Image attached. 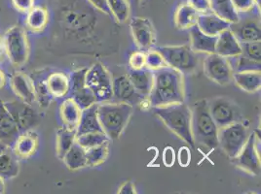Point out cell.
<instances>
[{"label": "cell", "instance_id": "6da1fadb", "mask_svg": "<svg viewBox=\"0 0 261 194\" xmlns=\"http://www.w3.org/2000/svg\"><path fill=\"white\" fill-rule=\"evenodd\" d=\"M147 98L151 108L185 102L184 74L170 66L153 71L152 88Z\"/></svg>", "mask_w": 261, "mask_h": 194}, {"label": "cell", "instance_id": "7a4b0ae2", "mask_svg": "<svg viewBox=\"0 0 261 194\" xmlns=\"http://www.w3.org/2000/svg\"><path fill=\"white\" fill-rule=\"evenodd\" d=\"M191 131L195 144L208 150L218 147V127L211 116L207 100L196 101L191 108Z\"/></svg>", "mask_w": 261, "mask_h": 194}, {"label": "cell", "instance_id": "3957f363", "mask_svg": "<svg viewBox=\"0 0 261 194\" xmlns=\"http://www.w3.org/2000/svg\"><path fill=\"white\" fill-rule=\"evenodd\" d=\"M152 109L153 113L169 130L186 144H189L191 148L195 149V142L191 131V109L185 102Z\"/></svg>", "mask_w": 261, "mask_h": 194}, {"label": "cell", "instance_id": "277c9868", "mask_svg": "<svg viewBox=\"0 0 261 194\" xmlns=\"http://www.w3.org/2000/svg\"><path fill=\"white\" fill-rule=\"evenodd\" d=\"M134 107L122 102L98 103V117L103 132L110 140L118 139L128 125Z\"/></svg>", "mask_w": 261, "mask_h": 194}, {"label": "cell", "instance_id": "5b68a950", "mask_svg": "<svg viewBox=\"0 0 261 194\" xmlns=\"http://www.w3.org/2000/svg\"><path fill=\"white\" fill-rule=\"evenodd\" d=\"M163 55L168 66L185 74L194 73L199 66V56L190 45L182 46H167L155 48Z\"/></svg>", "mask_w": 261, "mask_h": 194}, {"label": "cell", "instance_id": "8992f818", "mask_svg": "<svg viewBox=\"0 0 261 194\" xmlns=\"http://www.w3.org/2000/svg\"><path fill=\"white\" fill-rule=\"evenodd\" d=\"M250 134L249 128L242 121L233 122L218 130V147L233 159L246 145Z\"/></svg>", "mask_w": 261, "mask_h": 194}, {"label": "cell", "instance_id": "52a82bcc", "mask_svg": "<svg viewBox=\"0 0 261 194\" xmlns=\"http://www.w3.org/2000/svg\"><path fill=\"white\" fill-rule=\"evenodd\" d=\"M85 83L96 97L97 103L112 100V78L101 63L97 62L87 68Z\"/></svg>", "mask_w": 261, "mask_h": 194}, {"label": "cell", "instance_id": "ba28073f", "mask_svg": "<svg viewBox=\"0 0 261 194\" xmlns=\"http://www.w3.org/2000/svg\"><path fill=\"white\" fill-rule=\"evenodd\" d=\"M5 52L12 63L21 66L27 62L30 54V47L27 34L21 26H13L4 37Z\"/></svg>", "mask_w": 261, "mask_h": 194}, {"label": "cell", "instance_id": "9c48e42d", "mask_svg": "<svg viewBox=\"0 0 261 194\" xmlns=\"http://www.w3.org/2000/svg\"><path fill=\"white\" fill-rule=\"evenodd\" d=\"M207 105L218 130L233 122L242 121V114L238 105L227 97H216L207 100Z\"/></svg>", "mask_w": 261, "mask_h": 194}, {"label": "cell", "instance_id": "30bf717a", "mask_svg": "<svg viewBox=\"0 0 261 194\" xmlns=\"http://www.w3.org/2000/svg\"><path fill=\"white\" fill-rule=\"evenodd\" d=\"M204 71L210 80L220 86L229 85L233 81V68L228 58L219 54H207L204 61Z\"/></svg>", "mask_w": 261, "mask_h": 194}, {"label": "cell", "instance_id": "8fae6325", "mask_svg": "<svg viewBox=\"0 0 261 194\" xmlns=\"http://www.w3.org/2000/svg\"><path fill=\"white\" fill-rule=\"evenodd\" d=\"M233 160L245 172L253 176L260 174V155L257 149V136L255 133L250 134L246 145Z\"/></svg>", "mask_w": 261, "mask_h": 194}, {"label": "cell", "instance_id": "7c38bea8", "mask_svg": "<svg viewBox=\"0 0 261 194\" xmlns=\"http://www.w3.org/2000/svg\"><path fill=\"white\" fill-rule=\"evenodd\" d=\"M130 31L136 45L141 51H148L156 41V33L152 22L146 18L136 17L130 20Z\"/></svg>", "mask_w": 261, "mask_h": 194}, {"label": "cell", "instance_id": "4fadbf2b", "mask_svg": "<svg viewBox=\"0 0 261 194\" xmlns=\"http://www.w3.org/2000/svg\"><path fill=\"white\" fill-rule=\"evenodd\" d=\"M87 68L79 69L70 75V94L71 98L76 102L81 109L88 108L91 105L97 103L96 97L89 89L85 83Z\"/></svg>", "mask_w": 261, "mask_h": 194}, {"label": "cell", "instance_id": "5bb4252c", "mask_svg": "<svg viewBox=\"0 0 261 194\" xmlns=\"http://www.w3.org/2000/svg\"><path fill=\"white\" fill-rule=\"evenodd\" d=\"M20 132L32 130L38 123V117L31 105L21 101L4 102Z\"/></svg>", "mask_w": 261, "mask_h": 194}, {"label": "cell", "instance_id": "9a60e30c", "mask_svg": "<svg viewBox=\"0 0 261 194\" xmlns=\"http://www.w3.org/2000/svg\"><path fill=\"white\" fill-rule=\"evenodd\" d=\"M145 97L141 95L127 75H121L112 79V100L130 104L133 107L140 105Z\"/></svg>", "mask_w": 261, "mask_h": 194}, {"label": "cell", "instance_id": "2e32d148", "mask_svg": "<svg viewBox=\"0 0 261 194\" xmlns=\"http://www.w3.org/2000/svg\"><path fill=\"white\" fill-rule=\"evenodd\" d=\"M229 28L240 43L260 41V23L255 20H239L235 23H231Z\"/></svg>", "mask_w": 261, "mask_h": 194}, {"label": "cell", "instance_id": "e0dca14e", "mask_svg": "<svg viewBox=\"0 0 261 194\" xmlns=\"http://www.w3.org/2000/svg\"><path fill=\"white\" fill-rule=\"evenodd\" d=\"M20 130L12 118L4 102L0 99V142L13 147L14 143L20 135Z\"/></svg>", "mask_w": 261, "mask_h": 194}, {"label": "cell", "instance_id": "ac0fdd59", "mask_svg": "<svg viewBox=\"0 0 261 194\" xmlns=\"http://www.w3.org/2000/svg\"><path fill=\"white\" fill-rule=\"evenodd\" d=\"M216 54L226 58L236 57L242 54L241 43L230 28L218 34L216 44Z\"/></svg>", "mask_w": 261, "mask_h": 194}, {"label": "cell", "instance_id": "d6986e66", "mask_svg": "<svg viewBox=\"0 0 261 194\" xmlns=\"http://www.w3.org/2000/svg\"><path fill=\"white\" fill-rule=\"evenodd\" d=\"M230 24V22L222 20L213 12L199 14L197 20V26L199 29L211 36H218L219 33L229 28Z\"/></svg>", "mask_w": 261, "mask_h": 194}, {"label": "cell", "instance_id": "ffe728a7", "mask_svg": "<svg viewBox=\"0 0 261 194\" xmlns=\"http://www.w3.org/2000/svg\"><path fill=\"white\" fill-rule=\"evenodd\" d=\"M191 44L190 47L195 53H205V54H215L216 53V44L218 36H211L202 33L197 24L189 29Z\"/></svg>", "mask_w": 261, "mask_h": 194}, {"label": "cell", "instance_id": "44dd1931", "mask_svg": "<svg viewBox=\"0 0 261 194\" xmlns=\"http://www.w3.org/2000/svg\"><path fill=\"white\" fill-rule=\"evenodd\" d=\"M11 86L15 93L22 102L32 105L36 100L35 88L32 80L22 73H16L12 77Z\"/></svg>", "mask_w": 261, "mask_h": 194}, {"label": "cell", "instance_id": "7402d4cb", "mask_svg": "<svg viewBox=\"0 0 261 194\" xmlns=\"http://www.w3.org/2000/svg\"><path fill=\"white\" fill-rule=\"evenodd\" d=\"M91 132H103L98 120V103L82 110L80 121L76 128V136Z\"/></svg>", "mask_w": 261, "mask_h": 194}, {"label": "cell", "instance_id": "603a6c76", "mask_svg": "<svg viewBox=\"0 0 261 194\" xmlns=\"http://www.w3.org/2000/svg\"><path fill=\"white\" fill-rule=\"evenodd\" d=\"M38 147V136L32 130L20 133L13 145V150L18 157H30L35 153Z\"/></svg>", "mask_w": 261, "mask_h": 194}, {"label": "cell", "instance_id": "cb8c5ba5", "mask_svg": "<svg viewBox=\"0 0 261 194\" xmlns=\"http://www.w3.org/2000/svg\"><path fill=\"white\" fill-rule=\"evenodd\" d=\"M82 114V109L71 98H66L60 107V116L65 128L76 131Z\"/></svg>", "mask_w": 261, "mask_h": 194}, {"label": "cell", "instance_id": "d4e9b609", "mask_svg": "<svg viewBox=\"0 0 261 194\" xmlns=\"http://www.w3.org/2000/svg\"><path fill=\"white\" fill-rule=\"evenodd\" d=\"M128 76L132 85L136 88V90L145 98L150 94L153 85V71L143 68L140 70H132L129 69Z\"/></svg>", "mask_w": 261, "mask_h": 194}, {"label": "cell", "instance_id": "484cf974", "mask_svg": "<svg viewBox=\"0 0 261 194\" xmlns=\"http://www.w3.org/2000/svg\"><path fill=\"white\" fill-rule=\"evenodd\" d=\"M20 164L18 155L12 147H8L0 153V177L3 180H8L18 176Z\"/></svg>", "mask_w": 261, "mask_h": 194}, {"label": "cell", "instance_id": "4316f807", "mask_svg": "<svg viewBox=\"0 0 261 194\" xmlns=\"http://www.w3.org/2000/svg\"><path fill=\"white\" fill-rule=\"evenodd\" d=\"M233 81L244 91L255 92L261 87L260 71H236L233 73Z\"/></svg>", "mask_w": 261, "mask_h": 194}, {"label": "cell", "instance_id": "83f0119b", "mask_svg": "<svg viewBox=\"0 0 261 194\" xmlns=\"http://www.w3.org/2000/svg\"><path fill=\"white\" fill-rule=\"evenodd\" d=\"M45 81L52 97L63 98L66 96L70 90L69 77L63 72H54L48 76Z\"/></svg>", "mask_w": 261, "mask_h": 194}, {"label": "cell", "instance_id": "f1b7e54d", "mask_svg": "<svg viewBox=\"0 0 261 194\" xmlns=\"http://www.w3.org/2000/svg\"><path fill=\"white\" fill-rule=\"evenodd\" d=\"M211 11L222 20L235 23L240 20L239 13L236 11L231 0H208Z\"/></svg>", "mask_w": 261, "mask_h": 194}, {"label": "cell", "instance_id": "f546056e", "mask_svg": "<svg viewBox=\"0 0 261 194\" xmlns=\"http://www.w3.org/2000/svg\"><path fill=\"white\" fill-rule=\"evenodd\" d=\"M199 13L190 4L180 5L174 15V23L178 29H190L197 24Z\"/></svg>", "mask_w": 261, "mask_h": 194}, {"label": "cell", "instance_id": "4dcf8cb0", "mask_svg": "<svg viewBox=\"0 0 261 194\" xmlns=\"http://www.w3.org/2000/svg\"><path fill=\"white\" fill-rule=\"evenodd\" d=\"M63 160L69 170H78L87 167L86 150L74 142L71 148L66 151Z\"/></svg>", "mask_w": 261, "mask_h": 194}, {"label": "cell", "instance_id": "1f68e13d", "mask_svg": "<svg viewBox=\"0 0 261 194\" xmlns=\"http://www.w3.org/2000/svg\"><path fill=\"white\" fill-rule=\"evenodd\" d=\"M48 22L49 14L43 7H33L28 12L27 25L33 31H42Z\"/></svg>", "mask_w": 261, "mask_h": 194}, {"label": "cell", "instance_id": "d6a6232c", "mask_svg": "<svg viewBox=\"0 0 261 194\" xmlns=\"http://www.w3.org/2000/svg\"><path fill=\"white\" fill-rule=\"evenodd\" d=\"M76 139V131L62 127L57 133V155L63 159L66 151L74 144Z\"/></svg>", "mask_w": 261, "mask_h": 194}, {"label": "cell", "instance_id": "836d02e7", "mask_svg": "<svg viewBox=\"0 0 261 194\" xmlns=\"http://www.w3.org/2000/svg\"><path fill=\"white\" fill-rule=\"evenodd\" d=\"M107 3L110 15L119 23H123L129 19L130 14L129 0H107Z\"/></svg>", "mask_w": 261, "mask_h": 194}, {"label": "cell", "instance_id": "e575fe53", "mask_svg": "<svg viewBox=\"0 0 261 194\" xmlns=\"http://www.w3.org/2000/svg\"><path fill=\"white\" fill-rule=\"evenodd\" d=\"M109 142L98 145L96 147L90 148L86 150V159H87V166L89 167H96L108 159L109 157Z\"/></svg>", "mask_w": 261, "mask_h": 194}, {"label": "cell", "instance_id": "d590c367", "mask_svg": "<svg viewBox=\"0 0 261 194\" xmlns=\"http://www.w3.org/2000/svg\"><path fill=\"white\" fill-rule=\"evenodd\" d=\"M110 139L105 132H91L76 136L75 142L85 150L109 142Z\"/></svg>", "mask_w": 261, "mask_h": 194}, {"label": "cell", "instance_id": "8d00e7d4", "mask_svg": "<svg viewBox=\"0 0 261 194\" xmlns=\"http://www.w3.org/2000/svg\"><path fill=\"white\" fill-rule=\"evenodd\" d=\"M145 66L147 69L155 71L160 68H163L165 66H168L163 55L160 54L155 48L146 51V59H145Z\"/></svg>", "mask_w": 261, "mask_h": 194}, {"label": "cell", "instance_id": "74e56055", "mask_svg": "<svg viewBox=\"0 0 261 194\" xmlns=\"http://www.w3.org/2000/svg\"><path fill=\"white\" fill-rule=\"evenodd\" d=\"M242 54L244 56L250 58L255 62H260L261 60V42L252 41L247 43H241Z\"/></svg>", "mask_w": 261, "mask_h": 194}, {"label": "cell", "instance_id": "f35d334b", "mask_svg": "<svg viewBox=\"0 0 261 194\" xmlns=\"http://www.w3.org/2000/svg\"><path fill=\"white\" fill-rule=\"evenodd\" d=\"M35 88V94H36V99H38L40 106L42 107H48V105L51 102V97L48 87L46 86V81H43L37 85L34 86Z\"/></svg>", "mask_w": 261, "mask_h": 194}, {"label": "cell", "instance_id": "ab89813d", "mask_svg": "<svg viewBox=\"0 0 261 194\" xmlns=\"http://www.w3.org/2000/svg\"><path fill=\"white\" fill-rule=\"evenodd\" d=\"M146 59V52L144 51H137L130 54L129 57V67L132 70H140L146 68L145 66Z\"/></svg>", "mask_w": 261, "mask_h": 194}, {"label": "cell", "instance_id": "60d3db41", "mask_svg": "<svg viewBox=\"0 0 261 194\" xmlns=\"http://www.w3.org/2000/svg\"><path fill=\"white\" fill-rule=\"evenodd\" d=\"M238 57V63H237V71H250V70H258L260 71V62H255L250 58L244 56L243 54H240Z\"/></svg>", "mask_w": 261, "mask_h": 194}, {"label": "cell", "instance_id": "b9f144b4", "mask_svg": "<svg viewBox=\"0 0 261 194\" xmlns=\"http://www.w3.org/2000/svg\"><path fill=\"white\" fill-rule=\"evenodd\" d=\"M231 2L238 13H250L257 5L256 0H231Z\"/></svg>", "mask_w": 261, "mask_h": 194}, {"label": "cell", "instance_id": "7bdbcfd3", "mask_svg": "<svg viewBox=\"0 0 261 194\" xmlns=\"http://www.w3.org/2000/svg\"><path fill=\"white\" fill-rule=\"evenodd\" d=\"M188 4H190L199 14L212 12L208 0H188Z\"/></svg>", "mask_w": 261, "mask_h": 194}, {"label": "cell", "instance_id": "ee69618b", "mask_svg": "<svg viewBox=\"0 0 261 194\" xmlns=\"http://www.w3.org/2000/svg\"><path fill=\"white\" fill-rule=\"evenodd\" d=\"M14 7L18 11L28 13L34 7V0H12Z\"/></svg>", "mask_w": 261, "mask_h": 194}, {"label": "cell", "instance_id": "f6af8a7d", "mask_svg": "<svg viewBox=\"0 0 261 194\" xmlns=\"http://www.w3.org/2000/svg\"><path fill=\"white\" fill-rule=\"evenodd\" d=\"M191 160V154H190V150L187 147H182L179 149L178 151V162L181 166L186 167L189 165Z\"/></svg>", "mask_w": 261, "mask_h": 194}, {"label": "cell", "instance_id": "bcb514c9", "mask_svg": "<svg viewBox=\"0 0 261 194\" xmlns=\"http://www.w3.org/2000/svg\"><path fill=\"white\" fill-rule=\"evenodd\" d=\"M175 160V156H174V151L173 148L168 147L164 150L163 153V162L164 164L168 167H171L174 163Z\"/></svg>", "mask_w": 261, "mask_h": 194}, {"label": "cell", "instance_id": "7dc6e473", "mask_svg": "<svg viewBox=\"0 0 261 194\" xmlns=\"http://www.w3.org/2000/svg\"><path fill=\"white\" fill-rule=\"evenodd\" d=\"M119 194H136L137 190H136V186L134 183L132 182H126L123 183L120 186L119 190H118Z\"/></svg>", "mask_w": 261, "mask_h": 194}, {"label": "cell", "instance_id": "c3c4849f", "mask_svg": "<svg viewBox=\"0 0 261 194\" xmlns=\"http://www.w3.org/2000/svg\"><path fill=\"white\" fill-rule=\"evenodd\" d=\"M91 4H93L99 11L103 12L105 14L110 15L107 0H89Z\"/></svg>", "mask_w": 261, "mask_h": 194}, {"label": "cell", "instance_id": "681fc988", "mask_svg": "<svg viewBox=\"0 0 261 194\" xmlns=\"http://www.w3.org/2000/svg\"><path fill=\"white\" fill-rule=\"evenodd\" d=\"M5 190V185H4V180L0 177V194L3 193Z\"/></svg>", "mask_w": 261, "mask_h": 194}, {"label": "cell", "instance_id": "f907efd6", "mask_svg": "<svg viewBox=\"0 0 261 194\" xmlns=\"http://www.w3.org/2000/svg\"><path fill=\"white\" fill-rule=\"evenodd\" d=\"M4 52H5V48H4V44L2 43L1 41H0V58L2 57V55L4 54Z\"/></svg>", "mask_w": 261, "mask_h": 194}, {"label": "cell", "instance_id": "816d5d0a", "mask_svg": "<svg viewBox=\"0 0 261 194\" xmlns=\"http://www.w3.org/2000/svg\"><path fill=\"white\" fill-rule=\"evenodd\" d=\"M9 146H7V145H5L4 143H2V142H0V153L2 152L3 151H5L7 148H8Z\"/></svg>", "mask_w": 261, "mask_h": 194}, {"label": "cell", "instance_id": "f5cc1de1", "mask_svg": "<svg viewBox=\"0 0 261 194\" xmlns=\"http://www.w3.org/2000/svg\"><path fill=\"white\" fill-rule=\"evenodd\" d=\"M4 86V76L2 74V72L0 71V88Z\"/></svg>", "mask_w": 261, "mask_h": 194}, {"label": "cell", "instance_id": "db71d44e", "mask_svg": "<svg viewBox=\"0 0 261 194\" xmlns=\"http://www.w3.org/2000/svg\"><path fill=\"white\" fill-rule=\"evenodd\" d=\"M141 1H142V0H134V2H135L136 4H139Z\"/></svg>", "mask_w": 261, "mask_h": 194}]
</instances>
